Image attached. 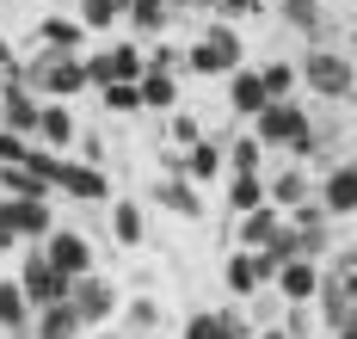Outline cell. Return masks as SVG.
Instances as JSON below:
<instances>
[{"label":"cell","mask_w":357,"mask_h":339,"mask_svg":"<svg viewBox=\"0 0 357 339\" xmlns=\"http://www.w3.org/2000/svg\"><path fill=\"white\" fill-rule=\"evenodd\" d=\"M105 339H123V333H105Z\"/></svg>","instance_id":"obj_41"},{"label":"cell","mask_w":357,"mask_h":339,"mask_svg":"<svg viewBox=\"0 0 357 339\" xmlns=\"http://www.w3.org/2000/svg\"><path fill=\"white\" fill-rule=\"evenodd\" d=\"M284 234V210H271V204H259V210H247V223H241V247L247 253H259V247H271Z\"/></svg>","instance_id":"obj_16"},{"label":"cell","mask_w":357,"mask_h":339,"mask_svg":"<svg viewBox=\"0 0 357 339\" xmlns=\"http://www.w3.org/2000/svg\"><path fill=\"white\" fill-rule=\"evenodd\" d=\"M339 339H357V315H351V321H345V327H339Z\"/></svg>","instance_id":"obj_39"},{"label":"cell","mask_w":357,"mask_h":339,"mask_svg":"<svg viewBox=\"0 0 357 339\" xmlns=\"http://www.w3.org/2000/svg\"><path fill=\"white\" fill-rule=\"evenodd\" d=\"M123 13H130V0H80V25H93V31H111Z\"/></svg>","instance_id":"obj_27"},{"label":"cell","mask_w":357,"mask_h":339,"mask_svg":"<svg viewBox=\"0 0 357 339\" xmlns=\"http://www.w3.org/2000/svg\"><path fill=\"white\" fill-rule=\"evenodd\" d=\"M284 228H289L296 259H321V253H326V210H321V204H296Z\"/></svg>","instance_id":"obj_8"},{"label":"cell","mask_w":357,"mask_h":339,"mask_svg":"<svg viewBox=\"0 0 357 339\" xmlns=\"http://www.w3.org/2000/svg\"><path fill=\"white\" fill-rule=\"evenodd\" d=\"M284 25H289V31H308V38H321V31H326L321 0H284Z\"/></svg>","instance_id":"obj_25"},{"label":"cell","mask_w":357,"mask_h":339,"mask_svg":"<svg viewBox=\"0 0 357 339\" xmlns=\"http://www.w3.org/2000/svg\"><path fill=\"white\" fill-rule=\"evenodd\" d=\"M111 234H117V241H123V247H142V210H136V204H117V210H111Z\"/></svg>","instance_id":"obj_30"},{"label":"cell","mask_w":357,"mask_h":339,"mask_svg":"<svg viewBox=\"0 0 357 339\" xmlns=\"http://www.w3.org/2000/svg\"><path fill=\"white\" fill-rule=\"evenodd\" d=\"M228 105H234L241 117H259L265 105H271V99H265V80H259V68H252V75H234V80H228Z\"/></svg>","instance_id":"obj_20"},{"label":"cell","mask_w":357,"mask_h":339,"mask_svg":"<svg viewBox=\"0 0 357 339\" xmlns=\"http://www.w3.org/2000/svg\"><path fill=\"white\" fill-rule=\"evenodd\" d=\"M259 136H247V142H234V173H259Z\"/></svg>","instance_id":"obj_36"},{"label":"cell","mask_w":357,"mask_h":339,"mask_svg":"<svg viewBox=\"0 0 357 339\" xmlns=\"http://www.w3.org/2000/svg\"><path fill=\"white\" fill-rule=\"evenodd\" d=\"M351 167H357V160H351Z\"/></svg>","instance_id":"obj_42"},{"label":"cell","mask_w":357,"mask_h":339,"mask_svg":"<svg viewBox=\"0 0 357 339\" xmlns=\"http://www.w3.org/2000/svg\"><path fill=\"white\" fill-rule=\"evenodd\" d=\"M191 68H197V75H234V68H241V38H234L228 25H210L204 43L191 50Z\"/></svg>","instance_id":"obj_6"},{"label":"cell","mask_w":357,"mask_h":339,"mask_svg":"<svg viewBox=\"0 0 357 339\" xmlns=\"http://www.w3.org/2000/svg\"><path fill=\"white\" fill-rule=\"evenodd\" d=\"M37 136H43V149H50V154L74 142V112L62 105V99H50V105L37 112Z\"/></svg>","instance_id":"obj_17"},{"label":"cell","mask_w":357,"mask_h":339,"mask_svg":"<svg viewBox=\"0 0 357 339\" xmlns=\"http://www.w3.org/2000/svg\"><path fill=\"white\" fill-rule=\"evenodd\" d=\"M80 31H86V25H74V19H62V13L43 19V43H50V50H80Z\"/></svg>","instance_id":"obj_31"},{"label":"cell","mask_w":357,"mask_h":339,"mask_svg":"<svg viewBox=\"0 0 357 339\" xmlns=\"http://www.w3.org/2000/svg\"><path fill=\"white\" fill-rule=\"evenodd\" d=\"M228 204L247 216V210H259L265 204V173H234V186H228Z\"/></svg>","instance_id":"obj_26"},{"label":"cell","mask_w":357,"mask_h":339,"mask_svg":"<svg viewBox=\"0 0 357 339\" xmlns=\"http://www.w3.org/2000/svg\"><path fill=\"white\" fill-rule=\"evenodd\" d=\"M0 186H6V197H50V179H37L25 167H0Z\"/></svg>","instance_id":"obj_28"},{"label":"cell","mask_w":357,"mask_h":339,"mask_svg":"<svg viewBox=\"0 0 357 339\" xmlns=\"http://www.w3.org/2000/svg\"><path fill=\"white\" fill-rule=\"evenodd\" d=\"M19 86L25 93H50V99H68V93L86 86V62L74 50H43L31 68H19Z\"/></svg>","instance_id":"obj_1"},{"label":"cell","mask_w":357,"mask_h":339,"mask_svg":"<svg viewBox=\"0 0 357 339\" xmlns=\"http://www.w3.org/2000/svg\"><path fill=\"white\" fill-rule=\"evenodd\" d=\"M321 210L326 216H351L357 210V167H339L321 179Z\"/></svg>","instance_id":"obj_15"},{"label":"cell","mask_w":357,"mask_h":339,"mask_svg":"<svg viewBox=\"0 0 357 339\" xmlns=\"http://www.w3.org/2000/svg\"><path fill=\"white\" fill-rule=\"evenodd\" d=\"M86 80H93V86H117V80H142V50L117 43V50H105V56H93V62H86Z\"/></svg>","instance_id":"obj_9"},{"label":"cell","mask_w":357,"mask_h":339,"mask_svg":"<svg viewBox=\"0 0 357 339\" xmlns=\"http://www.w3.org/2000/svg\"><path fill=\"white\" fill-rule=\"evenodd\" d=\"M0 228L13 241H50V197H6L0 204Z\"/></svg>","instance_id":"obj_5"},{"label":"cell","mask_w":357,"mask_h":339,"mask_svg":"<svg viewBox=\"0 0 357 339\" xmlns=\"http://www.w3.org/2000/svg\"><path fill=\"white\" fill-rule=\"evenodd\" d=\"M222 284H228L234 296H252V290H259V265H252L247 247H241V253H228V265H222Z\"/></svg>","instance_id":"obj_24"},{"label":"cell","mask_w":357,"mask_h":339,"mask_svg":"<svg viewBox=\"0 0 357 339\" xmlns=\"http://www.w3.org/2000/svg\"><path fill=\"white\" fill-rule=\"evenodd\" d=\"M68 302H74V315H80L86 327H99V321L117 315V290H111L99 271H80V278H74V290H68Z\"/></svg>","instance_id":"obj_7"},{"label":"cell","mask_w":357,"mask_h":339,"mask_svg":"<svg viewBox=\"0 0 357 339\" xmlns=\"http://www.w3.org/2000/svg\"><path fill=\"white\" fill-rule=\"evenodd\" d=\"M123 315H130V327H154V321H160V308H154L148 296H136L130 308H123Z\"/></svg>","instance_id":"obj_37"},{"label":"cell","mask_w":357,"mask_h":339,"mask_svg":"<svg viewBox=\"0 0 357 339\" xmlns=\"http://www.w3.org/2000/svg\"><path fill=\"white\" fill-rule=\"evenodd\" d=\"M19 290H25V302H31V308H50V302H68L74 278H68V271H56L43 253H31V259H25V271H19Z\"/></svg>","instance_id":"obj_4"},{"label":"cell","mask_w":357,"mask_h":339,"mask_svg":"<svg viewBox=\"0 0 357 339\" xmlns=\"http://www.w3.org/2000/svg\"><path fill=\"white\" fill-rule=\"evenodd\" d=\"M105 105L111 112H142V86L136 80H117V86H105Z\"/></svg>","instance_id":"obj_34"},{"label":"cell","mask_w":357,"mask_h":339,"mask_svg":"<svg viewBox=\"0 0 357 339\" xmlns=\"http://www.w3.org/2000/svg\"><path fill=\"white\" fill-rule=\"evenodd\" d=\"M154 197H160L167 210H178V216H204V204H197V191H191V179H185V173L160 179V186H154Z\"/></svg>","instance_id":"obj_23"},{"label":"cell","mask_w":357,"mask_h":339,"mask_svg":"<svg viewBox=\"0 0 357 339\" xmlns=\"http://www.w3.org/2000/svg\"><path fill=\"white\" fill-rule=\"evenodd\" d=\"M308 173H296V167H289V173H278V179H265V204H271V210H296V204H308Z\"/></svg>","instance_id":"obj_18"},{"label":"cell","mask_w":357,"mask_h":339,"mask_svg":"<svg viewBox=\"0 0 357 339\" xmlns=\"http://www.w3.org/2000/svg\"><path fill=\"white\" fill-rule=\"evenodd\" d=\"M31 149V136H13V130H0V167H19Z\"/></svg>","instance_id":"obj_35"},{"label":"cell","mask_w":357,"mask_h":339,"mask_svg":"<svg viewBox=\"0 0 357 339\" xmlns=\"http://www.w3.org/2000/svg\"><path fill=\"white\" fill-rule=\"evenodd\" d=\"M173 142H178V149L197 142V117H173Z\"/></svg>","instance_id":"obj_38"},{"label":"cell","mask_w":357,"mask_h":339,"mask_svg":"<svg viewBox=\"0 0 357 339\" xmlns=\"http://www.w3.org/2000/svg\"><path fill=\"white\" fill-rule=\"evenodd\" d=\"M37 105L25 86H6V99H0V130H13V136H37Z\"/></svg>","instance_id":"obj_12"},{"label":"cell","mask_w":357,"mask_h":339,"mask_svg":"<svg viewBox=\"0 0 357 339\" xmlns=\"http://www.w3.org/2000/svg\"><path fill=\"white\" fill-rule=\"evenodd\" d=\"M185 179H215L222 173V142H191V154H178Z\"/></svg>","instance_id":"obj_22"},{"label":"cell","mask_w":357,"mask_h":339,"mask_svg":"<svg viewBox=\"0 0 357 339\" xmlns=\"http://www.w3.org/2000/svg\"><path fill=\"white\" fill-rule=\"evenodd\" d=\"M259 339H289V333H278V327H271V333H259Z\"/></svg>","instance_id":"obj_40"},{"label":"cell","mask_w":357,"mask_h":339,"mask_svg":"<svg viewBox=\"0 0 357 339\" xmlns=\"http://www.w3.org/2000/svg\"><path fill=\"white\" fill-rule=\"evenodd\" d=\"M130 19L142 31H167V0H130Z\"/></svg>","instance_id":"obj_33"},{"label":"cell","mask_w":357,"mask_h":339,"mask_svg":"<svg viewBox=\"0 0 357 339\" xmlns=\"http://www.w3.org/2000/svg\"><path fill=\"white\" fill-rule=\"evenodd\" d=\"M136 86H142V105H148V112H173V99H178L173 75H142Z\"/></svg>","instance_id":"obj_29"},{"label":"cell","mask_w":357,"mask_h":339,"mask_svg":"<svg viewBox=\"0 0 357 339\" xmlns=\"http://www.w3.org/2000/svg\"><path fill=\"white\" fill-rule=\"evenodd\" d=\"M296 75L308 80L321 99H345V93H351V80H357V75H351V62H345L339 50H321V43L302 56V68H296Z\"/></svg>","instance_id":"obj_3"},{"label":"cell","mask_w":357,"mask_h":339,"mask_svg":"<svg viewBox=\"0 0 357 339\" xmlns=\"http://www.w3.org/2000/svg\"><path fill=\"white\" fill-rule=\"evenodd\" d=\"M56 186L68 191V197H80V204H99V197L111 191L99 167H74V160H62V167H56Z\"/></svg>","instance_id":"obj_13"},{"label":"cell","mask_w":357,"mask_h":339,"mask_svg":"<svg viewBox=\"0 0 357 339\" xmlns=\"http://www.w3.org/2000/svg\"><path fill=\"white\" fill-rule=\"evenodd\" d=\"M185 339H247V321H234V315H191Z\"/></svg>","instance_id":"obj_21"},{"label":"cell","mask_w":357,"mask_h":339,"mask_svg":"<svg viewBox=\"0 0 357 339\" xmlns=\"http://www.w3.org/2000/svg\"><path fill=\"white\" fill-rule=\"evenodd\" d=\"M0 327H6V333H31V302H25V290H19V278H6V284H0Z\"/></svg>","instance_id":"obj_19"},{"label":"cell","mask_w":357,"mask_h":339,"mask_svg":"<svg viewBox=\"0 0 357 339\" xmlns=\"http://www.w3.org/2000/svg\"><path fill=\"white\" fill-rule=\"evenodd\" d=\"M80 315H74V302H50V308H37L31 321V339H80Z\"/></svg>","instance_id":"obj_14"},{"label":"cell","mask_w":357,"mask_h":339,"mask_svg":"<svg viewBox=\"0 0 357 339\" xmlns=\"http://www.w3.org/2000/svg\"><path fill=\"white\" fill-rule=\"evenodd\" d=\"M259 80H265V99H289V86H296V68H289V62H265V68H259Z\"/></svg>","instance_id":"obj_32"},{"label":"cell","mask_w":357,"mask_h":339,"mask_svg":"<svg viewBox=\"0 0 357 339\" xmlns=\"http://www.w3.org/2000/svg\"><path fill=\"white\" fill-rule=\"evenodd\" d=\"M43 259L56 265V271H68V278H80V271H93V247H86V234H74V228H50Z\"/></svg>","instance_id":"obj_10"},{"label":"cell","mask_w":357,"mask_h":339,"mask_svg":"<svg viewBox=\"0 0 357 339\" xmlns=\"http://www.w3.org/2000/svg\"><path fill=\"white\" fill-rule=\"evenodd\" d=\"M252 123H259V142H265V149H296V154H308L314 142H321V136H314V123L296 112L289 99H271Z\"/></svg>","instance_id":"obj_2"},{"label":"cell","mask_w":357,"mask_h":339,"mask_svg":"<svg viewBox=\"0 0 357 339\" xmlns=\"http://www.w3.org/2000/svg\"><path fill=\"white\" fill-rule=\"evenodd\" d=\"M271 284H278V290H284V296L302 308L308 296H321V259H284Z\"/></svg>","instance_id":"obj_11"}]
</instances>
